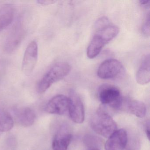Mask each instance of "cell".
<instances>
[{
    "instance_id": "obj_1",
    "label": "cell",
    "mask_w": 150,
    "mask_h": 150,
    "mask_svg": "<svg viewBox=\"0 0 150 150\" xmlns=\"http://www.w3.org/2000/svg\"><path fill=\"white\" fill-rule=\"evenodd\" d=\"M90 125L95 132L107 138L117 130V125L115 120L101 108L92 117Z\"/></svg>"
},
{
    "instance_id": "obj_2",
    "label": "cell",
    "mask_w": 150,
    "mask_h": 150,
    "mask_svg": "<svg viewBox=\"0 0 150 150\" xmlns=\"http://www.w3.org/2000/svg\"><path fill=\"white\" fill-rule=\"evenodd\" d=\"M71 67L66 62L57 63L43 76L38 85V91L40 93L46 92L52 84L61 80L71 71Z\"/></svg>"
},
{
    "instance_id": "obj_3",
    "label": "cell",
    "mask_w": 150,
    "mask_h": 150,
    "mask_svg": "<svg viewBox=\"0 0 150 150\" xmlns=\"http://www.w3.org/2000/svg\"><path fill=\"white\" fill-rule=\"evenodd\" d=\"M98 96L103 105L115 110L122 108L123 100L121 92L116 87L108 84L102 85L99 88Z\"/></svg>"
},
{
    "instance_id": "obj_4",
    "label": "cell",
    "mask_w": 150,
    "mask_h": 150,
    "mask_svg": "<svg viewBox=\"0 0 150 150\" xmlns=\"http://www.w3.org/2000/svg\"><path fill=\"white\" fill-rule=\"evenodd\" d=\"M124 71V67L120 61L109 59L103 61L99 66L97 74L102 79H113L121 76Z\"/></svg>"
},
{
    "instance_id": "obj_5",
    "label": "cell",
    "mask_w": 150,
    "mask_h": 150,
    "mask_svg": "<svg viewBox=\"0 0 150 150\" xmlns=\"http://www.w3.org/2000/svg\"><path fill=\"white\" fill-rule=\"evenodd\" d=\"M38 55L37 43L32 41L26 48L23 59L22 71L27 76H30L33 72L37 63Z\"/></svg>"
},
{
    "instance_id": "obj_6",
    "label": "cell",
    "mask_w": 150,
    "mask_h": 150,
    "mask_svg": "<svg viewBox=\"0 0 150 150\" xmlns=\"http://www.w3.org/2000/svg\"><path fill=\"white\" fill-rule=\"evenodd\" d=\"M69 98L70 105L68 114L72 121L76 123L80 124L84 122L85 113L84 105L79 95L75 91H70Z\"/></svg>"
},
{
    "instance_id": "obj_7",
    "label": "cell",
    "mask_w": 150,
    "mask_h": 150,
    "mask_svg": "<svg viewBox=\"0 0 150 150\" xmlns=\"http://www.w3.org/2000/svg\"><path fill=\"white\" fill-rule=\"evenodd\" d=\"M70 102L69 97L63 95H58L49 101L46 105L45 110L49 114L65 115L68 113Z\"/></svg>"
},
{
    "instance_id": "obj_8",
    "label": "cell",
    "mask_w": 150,
    "mask_h": 150,
    "mask_svg": "<svg viewBox=\"0 0 150 150\" xmlns=\"http://www.w3.org/2000/svg\"><path fill=\"white\" fill-rule=\"evenodd\" d=\"M128 142L127 132L124 129L117 130L108 138L105 150H124Z\"/></svg>"
},
{
    "instance_id": "obj_9",
    "label": "cell",
    "mask_w": 150,
    "mask_h": 150,
    "mask_svg": "<svg viewBox=\"0 0 150 150\" xmlns=\"http://www.w3.org/2000/svg\"><path fill=\"white\" fill-rule=\"evenodd\" d=\"M72 134L65 127L59 129L54 137L52 143L53 150H67L72 139Z\"/></svg>"
},
{
    "instance_id": "obj_10",
    "label": "cell",
    "mask_w": 150,
    "mask_h": 150,
    "mask_svg": "<svg viewBox=\"0 0 150 150\" xmlns=\"http://www.w3.org/2000/svg\"><path fill=\"white\" fill-rule=\"evenodd\" d=\"M16 121L23 127H29L34 124L36 119L35 112L30 108H23L14 110Z\"/></svg>"
},
{
    "instance_id": "obj_11",
    "label": "cell",
    "mask_w": 150,
    "mask_h": 150,
    "mask_svg": "<svg viewBox=\"0 0 150 150\" xmlns=\"http://www.w3.org/2000/svg\"><path fill=\"white\" fill-rule=\"evenodd\" d=\"M24 36V31L21 24H16L13 28L7 40L6 50L11 52L17 49L20 45Z\"/></svg>"
},
{
    "instance_id": "obj_12",
    "label": "cell",
    "mask_w": 150,
    "mask_h": 150,
    "mask_svg": "<svg viewBox=\"0 0 150 150\" xmlns=\"http://www.w3.org/2000/svg\"><path fill=\"white\" fill-rule=\"evenodd\" d=\"M150 55L144 56L141 64L136 74V80L139 84L146 85L150 81Z\"/></svg>"
},
{
    "instance_id": "obj_13",
    "label": "cell",
    "mask_w": 150,
    "mask_h": 150,
    "mask_svg": "<svg viewBox=\"0 0 150 150\" xmlns=\"http://www.w3.org/2000/svg\"><path fill=\"white\" fill-rule=\"evenodd\" d=\"M15 9L11 4L4 5L0 9V31L7 28L14 18Z\"/></svg>"
},
{
    "instance_id": "obj_14",
    "label": "cell",
    "mask_w": 150,
    "mask_h": 150,
    "mask_svg": "<svg viewBox=\"0 0 150 150\" xmlns=\"http://www.w3.org/2000/svg\"><path fill=\"white\" fill-rule=\"evenodd\" d=\"M107 44L102 38L97 34H95L87 49V57L91 59L96 57Z\"/></svg>"
},
{
    "instance_id": "obj_15",
    "label": "cell",
    "mask_w": 150,
    "mask_h": 150,
    "mask_svg": "<svg viewBox=\"0 0 150 150\" xmlns=\"http://www.w3.org/2000/svg\"><path fill=\"white\" fill-rule=\"evenodd\" d=\"M126 110L132 115L139 118L144 117L146 114V106L140 101L130 100L125 105Z\"/></svg>"
},
{
    "instance_id": "obj_16",
    "label": "cell",
    "mask_w": 150,
    "mask_h": 150,
    "mask_svg": "<svg viewBox=\"0 0 150 150\" xmlns=\"http://www.w3.org/2000/svg\"><path fill=\"white\" fill-rule=\"evenodd\" d=\"M96 30V31L95 34L102 38L107 43L115 38L119 32L118 28L115 25H112L111 23Z\"/></svg>"
},
{
    "instance_id": "obj_17",
    "label": "cell",
    "mask_w": 150,
    "mask_h": 150,
    "mask_svg": "<svg viewBox=\"0 0 150 150\" xmlns=\"http://www.w3.org/2000/svg\"><path fill=\"white\" fill-rule=\"evenodd\" d=\"M14 119L7 111L0 108V132L10 130L13 127Z\"/></svg>"
},
{
    "instance_id": "obj_18",
    "label": "cell",
    "mask_w": 150,
    "mask_h": 150,
    "mask_svg": "<svg viewBox=\"0 0 150 150\" xmlns=\"http://www.w3.org/2000/svg\"><path fill=\"white\" fill-rule=\"evenodd\" d=\"M142 32L144 35L149 36L150 35V16L148 15V17L143 24L142 28Z\"/></svg>"
},
{
    "instance_id": "obj_19",
    "label": "cell",
    "mask_w": 150,
    "mask_h": 150,
    "mask_svg": "<svg viewBox=\"0 0 150 150\" xmlns=\"http://www.w3.org/2000/svg\"><path fill=\"white\" fill-rule=\"evenodd\" d=\"M38 3L40 5H49L51 4H53L56 2L55 1H50V0H41V1H37Z\"/></svg>"
},
{
    "instance_id": "obj_20",
    "label": "cell",
    "mask_w": 150,
    "mask_h": 150,
    "mask_svg": "<svg viewBox=\"0 0 150 150\" xmlns=\"http://www.w3.org/2000/svg\"><path fill=\"white\" fill-rule=\"evenodd\" d=\"M139 3L144 7H150V1L149 0H141L139 1Z\"/></svg>"
},
{
    "instance_id": "obj_21",
    "label": "cell",
    "mask_w": 150,
    "mask_h": 150,
    "mask_svg": "<svg viewBox=\"0 0 150 150\" xmlns=\"http://www.w3.org/2000/svg\"><path fill=\"white\" fill-rule=\"evenodd\" d=\"M145 132L146 133V136H147V138H148V139H150V123H149V122H147V123H146V125Z\"/></svg>"
},
{
    "instance_id": "obj_22",
    "label": "cell",
    "mask_w": 150,
    "mask_h": 150,
    "mask_svg": "<svg viewBox=\"0 0 150 150\" xmlns=\"http://www.w3.org/2000/svg\"><path fill=\"white\" fill-rule=\"evenodd\" d=\"M89 150H100L99 149H96V148H93V149H90Z\"/></svg>"
}]
</instances>
